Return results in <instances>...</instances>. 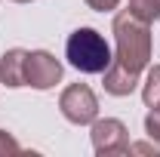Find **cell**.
I'll return each instance as SVG.
<instances>
[{"label":"cell","mask_w":160,"mask_h":157,"mask_svg":"<svg viewBox=\"0 0 160 157\" xmlns=\"http://www.w3.org/2000/svg\"><path fill=\"white\" fill-rule=\"evenodd\" d=\"M114 40L117 53L105 71V93L129 96L139 86V77L151 59V28L139 22L129 9H123L114 16Z\"/></svg>","instance_id":"cell-1"},{"label":"cell","mask_w":160,"mask_h":157,"mask_svg":"<svg viewBox=\"0 0 160 157\" xmlns=\"http://www.w3.org/2000/svg\"><path fill=\"white\" fill-rule=\"evenodd\" d=\"M65 56L80 74H105L114 59L108 40L96 28H77L65 43Z\"/></svg>","instance_id":"cell-2"},{"label":"cell","mask_w":160,"mask_h":157,"mask_svg":"<svg viewBox=\"0 0 160 157\" xmlns=\"http://www.w3.org/2000/svg\"><path fill=\"white\" fill-rule=\"evenodd\" d=\"M59 108L65 120L74 126H92V120L99 117V99L86 83H71L68 89H62Z\"/></svg>","instance_id":"cell-3"},{"label":"cell","mask_w":160,"mask_h":157,"mask_svg":"<svg viewBox=\"0 0 160 157\" xmlns=\"http://www.w3.org/2000/svg\"><path fill=\"white\" fill-rule=\"evenodd\" d=\"M92 151L99 157H108V154H126L129 151V133L123 126V120L117 117H105V120H92Z\"/></svg>","instance_id":"cell-4"},{"label":"cell","mask_w":160,"mask_h":157,"mask_svg":"<svg viewBox=\"0 0 160 157\" xmlns=\"http://www.w3.org/2000/svg\"><path fill=\"white\" fill-rule=\"evenodd\" d=\"M59 80H62V62L52 53H46V49L28 53V62H25V86L52 89Z\"/></svg>","instance_id":"cell-5"},{"label":"cell","mask_w":160,"mask_h":157,"mask_svg":"<svg viewBox=\"0 0 160 157\" xmlns=\"http://www.w3.org/2000/svg\"><path fill=\"white\" fill-rule=\"evenodd\" d=\"M25 62H28V49H6L0 59V83L9 89L25 86Z\"/></svg>","instance_id":"cell-6"},{"label":"cell","mask_w":160,"mask_h":157,"mask_svg":"<svg viewBox=\"0 0 160 157\" xmlns=\"http://www.w3.org/2000/svg\"><path fill=\"white\" fill-rule=\"evenodd\" d=\"M142 102H145V108H160V65H154L148 71V77H145Z\"/></svg>","instance_id":"cell-7"},{"label":"cell","mask_w":160,"mask_h":157,"mask_svg":"<svg viewBox=\"0 0 160 157\" xmlns=\"http://www.w3.org/2000/svg\"><path fill=\"white\" fill-rule=\"evenodd\" d=\"M129 13L139 22L151 25L154 19H160V0H129Z\"/></svg>","instance_id":"cell-8"},{"label":"cell","mask_w":160,"mask_h":157,"mask_svg":"<svg viewBox=\"0 0 160 157\" xmlns=\"http://www.w3.org/2000/svg\"><path fill=\"white\" fill-rule=\"evenodd\" d=\"M145 133H148L151 142L160 145V108H151V111H148V117H145Z\"/></svg>","instance_id":"cell-9"},{"label":"cell","mask_w":160,"mask_h":157,"mask_svg":"<svg viewBox=\"0 0 160 157\" xmlns=\"http://www.w3.org/2000/svg\"><path fill=\"white\" fill-rule=\"evenodd\" d=\"M6 154H22V145L6 129H0V157H6Z\"/></svg>","instance_id":"cell-10"},{"label":"cell","mask_w":160,"mask_h":157,"mask_svg":"<svg viewBox=\"0 0 160 157\" xmlns=\"http://www.w3.org/2000/svg\"><path fill=\"white\" fill-rule=\"evenodd\" d=\"M86 6L96 9V13H111V9L120 6V0H86Z\"/></svg>","instance_id":"cell-11"},{"label":"cell","mask_w":160,"mask_h":157,"mask_svg":"<svg viewBox=\"0 0 160 157\" xmlns=\"http://www.w3.org/2000/svg\"><path fill=\"white\" fill-rule=\"evenodd\" d=\"M16 3H31V0H16Z\"/></svg>","instance_id":"cell-12"}]
</instances>
